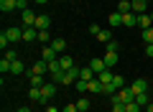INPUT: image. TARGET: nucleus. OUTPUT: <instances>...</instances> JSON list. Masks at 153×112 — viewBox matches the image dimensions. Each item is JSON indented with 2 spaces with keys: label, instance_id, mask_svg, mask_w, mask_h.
<instances>
[{
  "label": "nucleus",
  "instance_id": "nucleus-21",
  "mask_svg": "<svg viewBox=\"0 0 153 112\" xmlns=\"http://www.w3.org/2000/svg\"><path fill=\"white\" fill-rule=\"evenodd\" d=\"M51 46H54L59 53H64V51H66V41H64V38H54V41H51Z\"/></svg>",
  "mask_w": 153,
  "mask_h": 112
},
{
  "label": "nucleus",
  "instance_id": "nucleus-12",
  "mask_svg": "<svg viewBox=\"0 0 153 112\" xmlns=\"http://www.w3.org/2000/svg\"><path fill=\"white\" fill-rule=\"evenodd\" d=\"M107 23H110L112 28L123 26V13H117V10H115V13H110V16H107Z\"/></svg>",
  "mask_w": 153,
  "mask_h": 112
},
{
  "label": "nucleus",
  "instance_id": "nucleus-28",
  "mask_svg": "<svg viewBox=\"0 0 153 112\" xmlns=\"http://www.w3.org/2000/svg\"><path fill=\"white\" fill-rule=\"evenodd\" d=\"M10 74H23V64H21V59H16V61H13V66H10Z\"/></svg>",
  "mask_w": 153,
  "mask_h": 112
},
{
  "label": "nucleus",
  "instance_id": "nucleus-14",
  "mask_svg": "<svg viewBox=\"0 0 153 112\" xmlns=\"http://www.w3.org/2000/svg\"><path fill=\"white\" fill-rule=\"evenodd\" d=\"M59 66H61L64 71L74 69V59H71V56H59Z\"/></svg>",
  "mask_w": 153,
  "mask_h": 112
},
{
  "label": "nucleus",
  "instance_id": "nucleus-32",
  "mask_svg": "<svg viewBox=\"0 0 153 112\" xmlns=\"http://www.w3.org/2000/svg\"><path fill=\"white\" fill-rule=\"evenodd\" d=\"M143 41H146V43H153V28H146V31H143Z\"/></svg>",
  "mask_w": 153,
  "mask_h": 112
},
{
  "label": "nucleus",
  "instance_id": "nucleus-36",
  "mask_svg": "<svg viewBox=\"0 0 153 112\" xmlns=\"http://www.w3.org/2000/svg\"><path fill=\"white\" fill-rule=\"evenodd\" d=\"M87 31H89V33H92V36H97V33H100V31H102V28H100V26H97V23H92V26H89V28H87Z\"/></svg>",
  "mask_w": 153,
  "mask_h": 112
},
{
  "label": "nucleus",
  "instance_id": "nucleus-38",
  "mask_svg": "<svg viewBox=\"0 0 153 112\" xmlns=\"http://www.w3.org/2000/svg\"><path fill=\"white\" fill-rule=\"evenodd\" d=\"M61 112H79V107H76V105H66Z\"/></svg>",
  "mask_w": 153,
  "mask_h": 112
},
{
  "label": "nucleus",
  "instance_id": "nucleus-41",
  "mask_svg": "<svg viewBox=\"0 0 153 112\" xmlns=\"http://www.w3.org/2000/svg\"><path fill=\"white\" fill-rule=\"evenodd\" d=\"M5 59H10V61H16V59H18V53H16V51H8V53H5Z\"/></svg>",
  "mask_w": 153,
  "mask_h": 112
},
{
  "label": "nucleus",
  "instance_id": "nucleus-35",
  "mask_svg": "<svg viewBox=\"0 0 153 112\" xmlns=\"http://www.w3.org/2000/svg\"><path fill=\"white\" fill-rule=\"evenodd\" d=\"M76 107H79V110H89V99H87V97H82V99L76 102Z\"/></svg>",
  "mask_w": 153,
  "mask_h": 112
},
{
  "label": "nucleus",
  "instance_id": "nucleus-20",
  "mask_svg": "<svg viewBox=\"0 0 153 112\" xmlns=\"http://www.w3.org/2000/svg\"><path fill=\"white\" fill-rule=\"evenodd\" d=\"M38 41L44 43V46H49V43H51V41H54V36H51V33H49V31H38Z\"/></svg>",
  "mask_w": 153,
  "mask_h": 112
},
{
  "label": "nucleus",
  "instance_id": "nucleus-23",
  "mask_svg": "<svg viewBox=\"0 0 153 112\" xmlns=\"http://www.w3.org/2000/svg\"><path fill=\"white\" fill-rule=\"evenodd\" d=\"M28 97H31L33 102H41V87H31V89H28Z\"/></svg>",
  "mask_w": 153,
  "mask_h": 112
},
{
  "label": "nucleus",
  "instance_id": "nucleus-30",
  "mask_svg": "<svg viewBox=\"0 0 153 112\" xmlns=\"http://www.w3.org/2000/svg\"><path fill=\"white\" fill-rule=\"evenodd\" d=\"M112 84L117 87V92H120L123 87H125V76H120V74H115V79H112Z\"/></svg>",
  "mask_w": 153,
  "mask_h": 112
},
{
  "label": "nucleus",
  "instance_id": "nucleus-34",
  "mask_svg": "<svg viewBox=\"0 0 153 112\" xmlns=\"http://www.w3.org/2000/svg\"><path fill=\"white\" fill-rule=\"evenodd\" d=\"M117 48H120V46H117L115 38H112V41H107V51H110V53H117Z\"/></svg>",
  "mask_w": 153,
  "mask_h": 112
},
{
  "label": "nucleus",
  "instance_id": "nucleus-48",
  "mask_svg": "<svg viewBox=\"0 0 153 112\" xmlns=\"http://www.w3.org/2000/svg\"><path fill=\"white\" fill-rule=\"evenodd\" d=\"M148 3H153V0H148Z\"/></svg>",
  "mask_w": 153,
  "mask_h": 112
},
{
  "label": "nucleus",
  "instance_id": "nucleus-29",
  "mask_svg": "<svg viewBox=\"0 0 153 112\" xmlns=\"http://www.w3.org/2000/svg\"><path fill=\"white\" fill-rule=\"evenodd\" d=\"M74 87H76V92H89V82L87 79H79Z\"/></svg>",
  "mask_w": 153,
  "mask_h": 112
},
{
  "label": "nucleus",
  "instance_id": "nucleus-9",
  "mask_svg": "<svg viewBox=\"0 0 153 112\" xmlns=\"http://www.w3.org/2000/svg\"><path fill=\"white\" fill-rule=\"evenodd\" d=\"M138 26L146 31V28H153V21H151V13H140L138 16Z\"/></svg>",
  "mask_w": 153,
  "mask_h": 112
},
{
  "label": "nucleus",
  "instance_id": "nucleus-11",
  "mask_svg": "<svg viewBox=\"0 0 153 112\" xmlns=\"http://www.w3.org/2000/svg\"><path fill=\"white\" fill-rule=\"evenodd\" d=\"M49 26H51V18L49 16H38L36 18V28H38V31H49Z\"/></svg>",
  "mask_w": 153,
  "mask_h": 112
},
{
  "label": "nucleus",
  "instance_id": "nucleus-19",
  "mask_svg": "<svg viewBox=\"0 0 153 112\" xmlns=\"http://www.w3.org/2000/svg\"><path fill=\"white\" fill-rule=\"evenodd\" d=\"M102 59H105V66H107V69H110V66H115V64H117V53H105V56H102Z\"/></svg>",
  "mask_w": 153,
  "mask_h": 112
},
{
  "label": "nucleus",
  "instance_id": "nucleus-6",
  "mask_svg": "<svg viewBox=\"0 0 153 112\" xmlns=\"http://www.w3.org/2000/svg\"><path fill=\"white\" fill-rule=\"evenodd\" d=\"M5 36H8V41H23V28H8L5 31Z\"/></svg>",
  "mask_w": 153,
  "mask_h": 112
},
{
  "label": "nucleus",
  "instance_id": "nucleus-5",
  "mask_svg": "<svg viewBox=\"0 0 153 112\" xmlns=\"http://www.w3.org/2000/svg\"><path fill=\"white\" fill-rule=\"evenodd\" d=\"M21 18H23V28H26V26H36V13H33V10H23L21 13Z\"/></svg>",
  "mask_w": 153,
  "mask_h": 112
},
{
  "label": "nucleus",
  "instance_id": "nucleus-1",
  "mask_svg": "<svg viewBox=\"0 0 153 112\" xmlns=\"http://www.w3.org/2000/svg\"><path fill=\"white\" fill-rule=\"evenodd\" d=\"M54 94H56V82H46V84L41 87V102L51 99Z\"/></svg>",
  "mask_w": 153,
  "mask_h": 112
},
{
  "label": "nucleus",
  "instance_id": "nucleus-7",
  "mask_svg": "<svg viewBox=\"0 0 153 112\" xmlns=\"http://www.w3.org/2000/svg\"><path fill=\"white\" fill-rule=\"evenodd\" d=\"M33 74H41V76H46V74H49V64H46V61L44 59H41V61H36V64H33Z\"/></svg>",
  "mask_w": 153,
  "mask_h": 112
},
{
  "label": "nucleus",
  "instance_id": "nucleus-22",
  "mask_svg": "<svg viewBox=\"0 0 153 112\" xmlns=\"http://www.w3.org/2000/svg\"><path fill=\"white\" fill-rule=\"evenodd\" d=\"M97 79H100V82H102V84H110V82H112V79H115V74H110V69H105V71H102V74H97Z\"/></svg>",
  "mask_w": 153,
  "mask_h": 112
},
{
  "label": "nucleus",
  "instance_id": "nucleus-16",
  "mask_svg": "<svg viewBox=\"0 0 153 112\" xmlns=\"http://www.w3.org/2000/svg\"><path fill=\"white\" fill-rule=\"evenodd\" d=\"M16 5H18V0H0V10H3V13L16 10Z\"/></svg>",
  "mask_w": 153,
  "mask_h": 112
},
{
  "label": "nucleus",
  "instance_id": "nucleus-10",
  "mask_svg": "<svg viewBox=\"0 0 153 112\" xmlns=\"http://www.w3.org/2000/svg\"><path fill=\"white\" fill-rule=\"evenodd\" d=\"M130 89L135 92V94H143V92H148V84H146V79H135L130 84Z\"/></svg>",
  "mask_w": 153,
  "mask_h": 112
},
{
  "label": "nucleus",
  "instance_id": "nucleus-37",
  "mask_svg": "<svg viewBox=\"0 0 153 112\" xmlns=\"http://www.w3.org/2000/svg\"><path fill=\"white\" fill-rule=\"evenodd\" d=\"M112 112H125V105H123V102H117V105H112Z\"/></svg>",
  "mask_w": 153,
  "mask_h": 112
},
{
  "label": "nucleus",
  "instance_id": "nucleus-26",
  "mask_svg": "<svg viewBox=\"0 0 153 112\" xmlns=\"http://www.w3.org/2000/svg\"><path fill=\"white\" fill-rule=\"evenodd\" d=\"M97 38H100V41H102V43H107V41H112V33H110L107 28H102V31L97 33Z\"/></svg>",
  "mask_w": 153,
  "mask_h": 112
},
{
  "label": "nucleus",
  "instance_id": "nucleus-8",
  "mask_svg": "<svg viewBox=\"0 0 153 112\" xmlns=\"http://www.w3.org/2000/svg\"><path fill=\"white\" fill-rule=\"evenodd\" d=\"M130 8H133V13H146V8H148V0H130Z\"/></svg>",
  "mask_w": 153,
  "mask_h": 112
},
{
  "label": "nucleus",
  "instance_id": "nucleus-45",
  "mask_svg": "<svg viewBox=\"0 0 153 112\" xmlns=\"http://www.w3.org/2000/svg\"><path fill=\"white\" fill-rule=\"evenodd\" d=\"M146 110H148V112H153V102H151V105H148V107H146Z\"/></svg>",
  "mask_w": 153,
  "mask_h": 112
},
{
  "label": "nucleus",
  "instance_id": "nucleus-13",
  "mask_svg": "<svg viewBox=\"0 0 153 112\" xmlns=\"http://www.w3.org/2000/svg\"><path fill=\"white\" fill-rule=\"evenodd\" d=\"M123 26H125V28L138 26V16H133V13H123Z\"/></svg>",
  "mask_w": 153,
  "mask_h": 112
},
{
  "label": "nucleus",
  "instance_id": "nucleus-43",
  "mask_svg": "<svg viewBox=\"0 0 153 112\" xmlns=\"http://www.w3.org/2000/svg\"><path fill=\"white\" fill-rule=\"evenodd\" d=\"M46 112H59V107H46Z\"/></svg>",
  "mask_w": 153,
  "mask_h": 112
},
{
  "label": "nucleus",
  "instance_id": "nucleus-39",
  "mask_svg": "<svg viewBox=\"0 0 153 112\" xmlns=\"http://www.w3.org/2000/svg\"><path fill=\"white\" fill-rule=\"evenodd\" d=\"M16 10H21V13H23V10H28V8H26V0H18V5H16Z\"/></svg>",
  "mask_w": 153,
  "mask_h": 112
},
{
  "label": "nucleus",
  "instance_id": "nucleus-31",
  "mask_svg": "<svg viewBox=\"0 0 153 112\" xmlns=\"http://www.w3.org/2000/svg\"><path fill=\"white\" fill-rule=\"evenodd\" d=\"M140 110H143V107L138 105V102H128V105H125V112H140Z\"/></svg>",
  "mask_w": 153,
  "mask_h": 112
},
{
  "label": "nucleus",
  "instance_id": "nucleus-15",
  "mask_svg": "<svg viewBox=\"0 0 153 112\" xmlns=\"http://www.w3.org/2000/svg\"><path fill=\"white\" fill-rule=\"evenodd\" d=\"M28 79H31V87H44L46 79L41 74H33V71H28Z\"/></svg>",
  "mask_w": 153,
  "mask_h": 112
},
{
  "label": "nucleus",
  "instance_id": "nucleus-2",
  "mask_svg": "<svg viewBox=\"0 0 153 112\" xmlns=\"http://www.w3.org/2000/svg\"><path fill=\"white\" fill-rule=\"evenodd\" d=\"M41 56H44V61H46V64H51V61H56V59H59L61 53H59V51H56V48L49 43V46H44V53H41Z\"/></svg>",
  "mask_w": 153,
  "mask_h": 112
},
{
  "label": "nucleus",
  "instance_id": "nucleus-3",
  "mask_svg": "<svg viewBox=\"0 0 153 112\" xmlns=\"http://www.w3.org/2000/svg\"><path fill=\"white\" fill-rule=\"evenodd\" d=\"M89 69H92L94 74H102V71L107 69V66H105V59H102V56H94V59L89 61Z\"/></svg>",
  "mask_w": 153,
  "mask_h": 112
},
{
  "label": "nucleus",
  "instance_id": "nucleus-4",
  "mask_svg": "<svg viewBox=\"0 0 153 112\" xmlns=\"http://www.w3.org/2000/svg\"><path fill=\"white\" fill-rule=\"evenodd\" d=\"M23 41H38V28L36 26H26L23 28Z\"/></svg>",
  "mask_w": 153,
  "mask_h": 112
},
{
  "label": "nucleus",
  "instance_id": "nucleus-25",
  "mask_svg": "<svg viewBox=\"0 0 153 112\" xmlns=\"http://www.w3.org/2000/svg\"><path fill=\"white\" fill-rule=\"evenodd\" d=\"M117 13H133L130 0H120V5H117Z\"/></svg>",
  "mask_w": 153,
  "mask_h": 112
},
{
  "label": "nucleus",
  "instance_id": "nucleus-42",
  "mask_svg": "<svg viewBox=\"0 0 153 112\" xmlns=\"http://www.w3.org/2000/svg\"><path fill=\"white\" fill-rule=\"evenodd\" d=\"M146 56H153V43H146Z\"/></svg>",
  "mask_w": 153,
  "mask_h": 112
},
{
  "label": "nucleus",
  "instance_id": "nucleus-24",
  "mask_svg": "<svg viewBox=\"0 0 153 112\" xmlns=\"http://www.w3.org/2000/svg\"><path fill=\"white\" fill-rule=\"evenodd\" d=\"M10 66H13V61H10V59H3V61H0V71H3V76L10 74Z\"/></svg>",
  "mask_w": 153,
  "mask_h": 112
},
{
  "label": "nucleus",
  "instance_id": "nucleus-44",
  "mask_svg": "<svg viewBox=\"0 0 153 112\" xmlns=\"http://www.w3.org/2000/svg\"><path fill=\"white\" fill-rule=\"evenodd\" d=\"M36 3L38 5H46V3H51V0H36Z\"/></svg>",
  "mask_w": 153,
  "mask_h": 112
},
{
  "label": "nucleus",
  "instance_id": "nucleus-27",
  "mask_svg": "<svg viewBox=\"0 0 153 112\" xmlns=\"http://www.w3.org/2000/svg\"><path fill=\"white\" fill-rule=\"evenodd\" d=\"M135 102H138L140 107H148V105H151V102H148V92H143V94H135Z\"/></svg>",
  "mask_w": 153,
  "mask_h": 112
},
{
  "label": "nucleus",
  "instance_id": "nucleus-47",
  "mask_svg": "<svg viewBox=\"0 0 153 112\" xmlns=\"http://www.w3.org/2000/svg\"><path fill=\"white\" fill-rule=\"evenodd\" d=\"M79 112H87V110H79Z\"/></svg>",
  "mask_w": 153,
  "mask_h": 112
},
{
  "label": "nucleus",
  "instance_id": "nucleus-40",
  "mask_svg": "<svg viewBox=\"0 0 153 112\" xmlns=\"http://www.w3.org/2000/svg\"><path fill=\"white\" fill-rule=\"evenodd\" d=\"M8 43H10V41H8V36H5V33H3V36H0V48H5Z\"/></svg>",
  "mask_w": 153,
  "mask_h": 112
},
{
  "label": "nucleus",
  "instance_id": "nucleus-17",
  "mask_svg": "<svg viewBox=\"0 0 153 112\" xmlns=\"http://www.w3.org/2000/svg\"><path fill=\"white\" fill-rule=\"evenodd\" d=\"M94 76H97V74H94V71L89 69V66H82V69H79V79H87V82H92Z\"/></svg>",
  "mask_w": 153,
  "mask_h": 112
},
{
  "label": "nucleus",
  "instance_id": "nucleus-18",
  "mask_svg": "<svg viewBox=\"0 0 153 112\" xmlns=\"http://www.w3.org/2000/svg\"><path fill=\"white\" fill-rule=\"evenodd\" d=\"M89 92H94V94H100V92H105V84H102V82L97 79V76H94V79L89 82Z\"/></svg>",
  "mask_w": 153,
  "mask_h": 112
},
{
  "label": "nucleus",
  "instance_id": "nucleus-46",
  "mask_svg": "<svg viewBox=\"0 0 153 112\" xmlns=\"http://www.w3.org/2000/svg\"><path fill=\"white\" fill-rule=\"evenodd\" d=\"M18 112H31V110H28V107H21V110H18Z\"/></svg>",
  "mask_w": 153,
  "mask_h": 112
},
{
  "label": "nucleus",
  "instance_id": "nucleus-33",
  "mask_svg": "<svg viewBox=\"0 0 153 112\" xmlns=\"http://www.w3.org/2000/svg\"><path fill=\"white\" fill-rule=\"evenodd\" d=\"M56 71H61V66H59V59L49 64V74H56Z\"/></svg>",
  "mask_w": 153,
  "mask_h": 112
}]
</instances>
